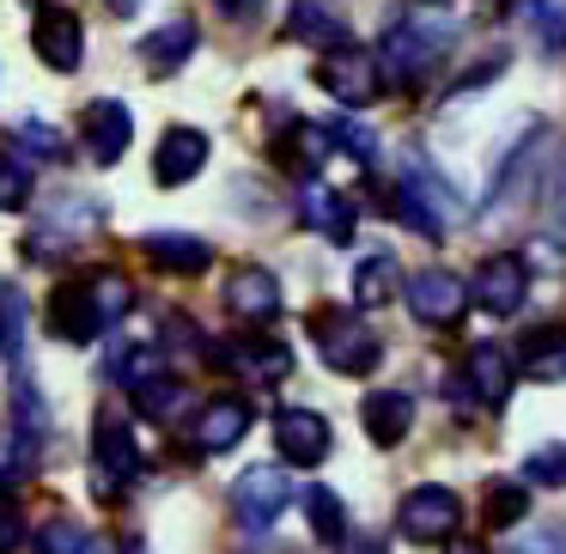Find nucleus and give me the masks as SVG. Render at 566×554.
<instances>
[{
  "label": "nucleus",
  "instance_id": "obj_9",
  "mask_svg": "<svg viewBox=\"0 0 566 554\" xmlns=\"http://www.w3.org/2000/svg\"><path fill=\"white\" fill-rule=\"evenodd\" d=\"M463 305H469V286L457 281L451 269H420L415 281H408V311H415L420 323H457L463 317Z\"/></svg>",
  "mask_w": 566,
  "mask_h": 554
},
{
  "label": "nucleus",
  "instance_id": "obj_21",
  "mask_svg": "<svg viewBox=\"0 0 566 554\" xmlns=\"http://www.w3.org/2000/svg\"><path fill=\"white\" fill-rule=\"evenodd\" d=\"M128 135H135V128H128V111L116 98H98L86 111V147H92V159L98 165H116L128 153Z\"/></svg>",
  "mask_w": 566,
  "mask_h": 554
},
{
  "label": "nucleus",
  "instance_id": "obj_34",
  "mask_svg": "<svg viewBox=\"0 0 566 554\" xmlns=\"http://www.w3.org/2000/svg\"><path fill=\"white\" fill-rule=\"evenodd\" d=\"M25 196H31V171H25V159H7V177H0V208L19 213V208H25Z\"/></svg>",
  "mask_w": 566,
  "mask_h": 554
},
{
  "label": "nucleus",
  "instance_id": "obj_33",
  "mask_svg": "<svg viewBox=\"0 0 566 554\" xmlns=\"http://www.w3.org/2000/svg\"><path fill=\"white\" fill-rule=\"evenodd\" d=\"M13 140H19L25 153H43V159H62V128L38 123V116H25V123L13 128Z\"/></svg>",
  "mask_w": 566,
  "mask_h": 554
},
{
  "label": "nucleus",
  "instance_id": "obj_10",
  "mask_svg": "<svg viewBox=\"0 0 566 554\" xmlns=\"http://www.w3.org/2000/svg\"><path fill=\"white\" fill-rule=\"evenodd\" d=\"M274 445H281V457H293V469H317L329 457V420L311 415V408H281L274 415Z\"/></svg>",
  "mask_w": 566,
  "mask_h": 554
},
{
  "label": "nucleus",
  "instance_id": "obj_3",
  "mask_svg": "<svg viewBox=\"0 0 566 554\" xmlns=\"http://www.w3.org/2000/svg\"><path fill=\"white\" fill-rule=\"evenodd\" d=\"M286 505H293V475L274 469V463L244 469V475L232 481V518L244 530H274V518H281Z\"/></svg>",
  "mask_w": 566,
  "mask_h": 554
},
{
  "label": "nucleus",
  "instance_id": "obj_39",
  "mask_svg": "<svg viewBox=\"0 0 566 554\" xmlns=\"http://www.w3.org/2000/svg\"><path fill=\"white\" fill-rule=\"evenodd\" d=\"M444 554H488V548H481V542H469V536H457V542H451V548H444Z\"/></svg>",
  "mask_w": 566,
  "mask_h": 554
},
{
  "label": "nucleus",
  "instance_id": "obj_35",
  "mask_svg": "<svg viewBox=\"0 0 566 554\" xmlns=\"http://www.w3.org/2000/svg\"><path fill=\"white\" fill-rule=\"evenodd\" d=\"M329 135H335V147H347L354 159H371V153H378V135H371L366 123H329Z\"/></svg>",
  "mask_w": 566,
  "mask_h": 554
},
{
  "label": "nucleus",
  "instance_id": "obj_17",
  "mask_svg": "<svg viewBox=\"0 0 566 554\" xmlns=\"http://www.w3.org/2000/svg\"><path fill=\"white\" fill-rule=\"evenodd\" d=\"M201 165H208V135H201V128H171V135L159 140V153H153V177H159L165 189L189 184Z\"/></svg>",
  "mask_w": 566,
  "mask_h": 554
},
{
  "label": "nucleus",
  "instance_id": "obj_1",
  "mask_svg": "<svg viewBox=\"0 0 566 554\" xmlns=\"http://www.w3.org/2000/svg\"><path fill=\"white\" fill-rule=\"evenodd\" d=\"M451 38H457L451 13H396V25H384V43H378L384 80L408 86V80L432 74V62H439V50H451Z\"/></svg>",
  "mask_w": 566,
  "mask_h": 554
},
{
  "label": "nucleus",
  "instance_id": "obj_31",
  "mask_svg": "<svg viewBox=\"0 0 566 554\" xmlns=\"http://www.w3.org/2000/svg\"><path fill=\"white\" fill-rule=\"evenodd\" d=\"M524 481L536 488H566V445H536L524 457Z\"/></svg>",
  "mask_w": 566,
  "mask_h": 554
},
{
  "label": "nucleus",
  "instance_id": "obj_29",
  "mask_svg": "<svg viewBox=\"0 0 566 554\" xmlns=\"http://www.w3.org/2000/svg\"><path fill=\"white\" fill-rule=\"evenodd\" d=\"M184 403H189V390H184L177 378H147V384L135 390V408H140V415H153V420H171Z\"/></svg>",
  "mask_w": 566,
  "mask_h": 554
},
{
  "label": "nucleus",
  "instance_id": "obj_27",
  "mask_svg": "<svg viewBox=\"0 0 566 554\" xmlns=\"http://www.w3.org/2000/svg\"><path fill=\"white\" fill-rule=\"evenodd\" d=\"M305 505H311V530H317V542H347V505H342V493L311 488Z\"/></svg>",
  "mask_w": 566,
  "mask_h": 554
},
{
  "label": "nucleus",
  "instance_id": "obj_13",
  "mask_svg": "<svg viewBox=\"0 0 566 554\" xmlns=\"http://www.w3.org/2000/svg\"><path fill=\"white\" fill-rule=\"evenodd\" d=\"M213 359H220L226 372H238V378H250V384H281L286 372H293V347L286 342H220Z\"/></svg>",
  "mask_w": 566,
  "mask_h": 554
},
{
  "label": "nucleus",
  "instance_id": "obj_20",
  "mask_svg": "<svg viewBox=\"0 0 566 554\" xmlns=\"http://www.w3.org/2000/svg\"><path fill=\"white\" fill-rule=\"evenodd\" d=\"M286 25H293L298 43H311V50H354L347 43V13H335V7H317V0H298L293 13H286Z\"/></svg>",
  "mask_w": 566,
  "mask_h": 554
},
{
  "label": "nucleus",
  "instance_id": "obj_18",
  "mask_svg": "<svg viewBox=\"0 0 566 554\" xmlns=\"http://www.w3.org/2000/svg\"><path fill=\"white\" fill-rule=\"evenodd\" d=\"M196 43H201V31L189 25V19H171V25L147 31V43H140V62H147L153 80H165V74H177V67L196 55Z\"/></svg>",
  "mask_w": 566,
  "mask_h": 554
},
{
  "label": "nucleus",
  "instance_id": "obj_14",
  "mask_svg": "<svg viewBox=\"0 0 566 554\" xmlns=\"http://www.w3.org/2000/svg\"><path fill=\"white\" fill-rule=\"evenodd\" d=\"M50 323H55V335H62V342H74V347L98 342L104 317H98V299H92V281H67V286H55V299H50Z\"/></svg>",
  "mask_w": 566,
  "mask_h": 554
},
{
  "label": "nucleus",
  "instance_id": "obj_16",
  "mask_svg": "<svg viewBox=\"0 0 566 554\" xmlns=\"http://www.w3.org/2000/svg\"><path fill=\"white\" fill-rule=\"evenodd\" d=\"M298 213H305L311 232H323L329 244H347V238H354V201L335 196V189L317 184V177H311V184H298Z\"/></svg>",
  "mask_w": 566,
  "mask_h": 554
},
{
  "label": "nucleus",
  "instance_id": "obj_2",
  "mask_svg": "<svg viewBox=\"0 0 566 554\" xmlns=\"http://www.w3.org/2000/svg\"><path fill=\"white\" fill-rule=\"evenodd\" d=\"M390 208L402 213V220L415 226L420 238H439L444 226L457 220V201L444 196V184H439V177H432V171H427V165H420V159H408L402 184L390 189Z\"/></svg>",
  "mask_w": 566,
  "mask_h": 554
},
{
  "label": "nucleus",
  "instance_id": "obj_11",
  "mask_svg": "<svg viewBox=\"0 0 566 554\" xmlns=\"http://www.w3.org/2000/svg\"><path fill=\"white\" fill-rule=\"evenodd\" d=\"M530 293V269L517 257H488L475 274V305L488 311V317H517V305H524Z\"/></svg>",
  "mask_w": 566,
  "mask_h": 554
},
{
  "label": "nucleus",
  "instance_id": "obj_30",
  "mask_svg": "<svg viewBox=\"0 0 566 554\" xmlns=\"http://www.w3.org/2000/svg\"><path fill=\"white\" fill-rule=\"evenodd\" d=\"M524 512H530V493H524V481H493V488H488V524H493V530L517 524Z\"/></svg>",
  "mask_w": 566,
  "mask_h": 554
},
{
  "label": "nucleus",
  "instance_id": "obj_12",
  "mask_svg": "<svg viewBox=\"0 0 566 554\" xmlns=\"http://www.w3.org/2000/svg\"><path fill=\"white\" fill-rule=\"evenodd\" d=\"M31 43H38V55L55 67V74H74L80 55H86V25H80L67 7H43V13H38V31H31Z\"/></svg>",
  "mask_w": 566,
  "mask_h": 554
},
{
  "label": "nucleus",
  "instance_id": "obj_25",
  "mask_svg": "<svg viewBox=\"0 0 566 554\" xmlns=\"http://www.w3.org/2000/svg\"><path fill=\"white\" fill-rule=\"evenodd\" d=\"M390 299H396V262L390 257H366L354 269V305L378 311V305H390Z\"/></svg>",
  "mask_w": 566,
  "mask_h": 554
},
{
  "label": "nucleus",
  "instance_id": "obj_37",
  "mask_svg": "<svg viewBox=\"0 0 566 554\" xmlns=\"http://www.w3.org/2000/svg\"><path fill=\"white\" fill-rule=\"evenodd\" d=\"M512 554H566V542L560 536H524Z\"/></svg>",
  "mask_w": 566,
  "mask_h": 554
},
{
  "label": "nucleus",
  "instance_id": "obj_28",
  "mask_svg": "<svg viewBox=\"0 0 566 554\" xmlns=\"http://www.w3.org/2000/svg\"><path fill=\"white\" fill-rule=\"evenodd\" d=\"M31 554H92V536L74 518H50V524L38 530V542H31Z\"/></svg>",
  "mask_w": 566,
  "mask_h": 554
},
{
  "label": "nucleus",
  "instance_id": "obj_5",
  "mask_svg": "<svg viewBox=\"0 0 566 554\" xmlns=\"http://www.w3.org/2000/svg\"><path fill=\"white\" fill-rule=\"evenodd\" d=\"M317 86L329 92L335 104H347V111H366V104H378L384 98V62L378 55H366V50H342V55H329V62L317 67Z\"/></svg>",
  "mask_w": 566,
  "mask_h": 554
},
{
  "label": "nucleus",
  "instance_id": "obj_8",
  "mask_svg": "<svg viewBox=\"0 0 566 554\" xmlns=\"http://www.w3.org/2000/svg\"><path fill=\"white\" fill-rule=\"evenodd\" d=\"M226 305H232L238 323H250V330H269V323L281 317V281H274L269 269H256V262H244V269L226 281Z\"/></svg>",
  "mask_w": 566,
  "mask_h": 554
},
{
  "label": "nucleus",
  "instance_id": "obj_38",
  "mask_svg": "<svg viewBox=\"0 0 566 554\" xmlns=\"http://www.w3.org/2000/svg\"><path fill=\"white\" fill-rule=\"evenodd\" d=\"M347 554H384L378 536H347Z\"/></svg>",
  "mask_w": 566,
  "mask_h": 554
},
{
  "label": "nucleus",
  "instance_id": "obj_26",
  "mask_svg": "<svg viewBox=\"0 0 566 554\" xmlns=\"http://www.w3.org/2000/svg\"><path fill=\"white\" fill-rule=\"evenodd\" d=\"M92 299H98L104 330H111V323H123L128 311H135V286H128L116 269H98V274H92Z\"/></svg>",
  "mask_w": 566,
  "mask_h": 554
},
{
  "label": "nucleus",
  "instance_id": "obj_6",
  "mask_svg": "<svg viewBox=\"0 0 566 554\" xmlns=\"http://www.w3.org/2000/svg\"><path fill=\"white\" fill-rule=\"evenodd\" d=\"M396 524H402L408 542H457V524H463V500H457L451 488H439V481H427V488H415V493L402 500Z\"/></svg>",
  "mask_w": 566,
  "mask_h": 554
},
{
  "label": "nucleus",
  "instance_id": "obj_23",
  "mask_svg": "<svg viewBox=\"0 0 566 554\" xmlns=\"http://www.w3.org/2000/svg\"><path fill=\"white\" fill-rule=\"evenodd\" d=\"M517 359H524V378L560 384L566 378V330H530L524 347H517Z\"/></svg>",
  "mask_w": 566,
  "mask_h": 554
},
{
  "label": "nucleus",
  "instance_id": "obj_4",
  "mask_svg": "<svg viewBox=\"0 0 566 554\" xmlns=\"http://www.w3.org/2000/svg\"><path fill=\"white\" fill-rule=\"evenodd\" d=\"M135 475H140V445L128 432V420H98V432H92V493L116 500Z\"/></svg>",
  "mask_w": 566,
  "mask_h": 554
},
{
  "label": "nucleus",
  "instance_id": "obj_19",
  "mask_svg": "<svg viewBox=\"0 0 566 554\" xmlns=\"http://www.w3.org/2000/svg\"><path fill=\"white\" fill-rule=\"evenodd\" d=\"M359 415H366V439L384 445V451H390V445H402L408 427H415V403H408L402 390H371Z\"/></svg>",
  "mask_w": 566,
  "mask_h": 554
},
{
  "label": "nucleus",
  "instance_id": "obj_24",
  "mask_svg": "<svg viewBox=\"0 0 566 554\" xmlns=\"http://www.w3.org/2000/svg\"><path fill=\"white\" fill-rule=\"evenodd\" d=\"M469 384H475V396L488 408H500L505 396H512V359H505L493 342H481L475 354H469Z\"/></svg>",
  "mask_w": 566,
  "mask_h": 554
},
{
  "label": "nucleus",
  "instance_id": "obj_15",
  "mask_svg": "<svg viewBox=\"0 0 566 554\" xmlns=\"http://www.w3.org/2000/svg\"><path fill=\"white\" fill-rule=\"evenodd\" d=\"M250 420H256V408L244 403V396H213L208 408L196 415V451H232L238 439L250 432Z\"/></svg>",
  "mask_w": 566,
  "mask_h": 554
},
{
  "label": "nucleus",
  "instance_id": "obj_7",
  "mask_svg": "<svg viewBox=\"0 0 566 554\" xmlns=\"http://www.w3.org/2000/svg\"><path fill=\"white\" fill-rule=\"evenodd\" d=\"M317 342H323V359H329L335 372H347V378H366L371 366H378V335L366 330L359 317H342V311H323L317 317Z\"/></svg>",
  "mask_w": 566,
  "mask_h": 554
},
{
  "label": "nucleus",
  "instance_id": "obj_22",
  "mask_svg": "<svg viewBox=\"0 0 566 554\" xmlns=\"http://www.w3.org/2000/svg\"><path fill=\"white\" fill-rule=\"evenodd\" d=\"M140 250H147V262L165 269V274H201L213 262V250L201 244V238H189V232H153Z\"/></svg>",
  "mask_w": 566,
  "mask_h": 554
},
{
  "label": "nucleus",
  "instance_id": "obj_36",
  "mask_svg": "<svg viewBox=\"0 0 566 554\" xmlns=\"http://www.w3.org/2000/svg\"><path fill=\"white\" fill-rule=\"evenodd\" d=\"M536 25H542V43L560 50L566 43V7H536Z\"/></svg>",
  "mask_w": 566,
  "mask_h": 554
},
{
  "label": "nucleus",
  "instance_id": "obj_32",
  "mask_svg": "<svg viewBox=\"0 0 566 554\" xmlns=\"http://www.w3.org/2000/svg\"><path fill=\"white\" fill-rule=\"evenodd\" d=\"M7 366L25 372V293L7 286Z\"/></svg>",
  "mask_w": 566,
  "mask_h": 554
}]
</instances>
